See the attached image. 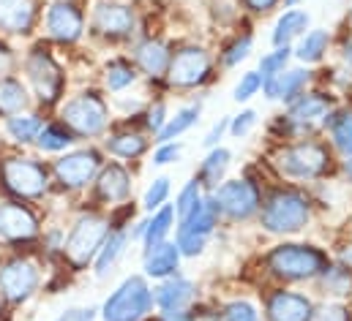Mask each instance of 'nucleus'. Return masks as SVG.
<instances>
[{"mask_svg": "<svg viewBox=\"0 0 352 321\" xmlns=\"http://www.w3.org/2000/svg\"><path fill=\"white\" fill-rule=\"evenodd\" d=\"M216 215H219V210H216V202L210 196V199H202V204L188 218L180 221V229H177V250H180V256L202 253L208 235L216 226Z\"/></svg>", "mask_w": 352, "mask_h": 321, "instance_id": "obj_14", "label": "nucleus"}, {"mask_svg": "<svg viewBox=\"0 0 352 321\" xmlns=\"http://www.w3.org/2000/svg\"><path fill=\"white\" fill-rule=\"evenodd\" d=\"M265 264L276 278L309 281L322 275V270L328 267V256L311 245H278L267 253Z\"/></svg>", "mask_w": 352, "mask_h": 321, "instance_id": "obj_10", "label": "nucleus"}, {"mask_svg": "<svg viewBox=\"0 0 352 321\" xmlns=\"http://www.w3.org/2000/svg\"><path fill=\"white\" fill-rule=\"evenodd\" d=\"M177 156H180V145L164 142V145H159V150L153 153V163H156V166H167V163L177 160Z\"/></svg>", "mask_w": 352, "mask_h": 321, "instance_id": "obj_47", "label": "nucleus"}, {"mask_svg": "<svg viewBox=\"0 0 352 321\" xmlns=\"http://www.w3.org/2000/svg\"><path fill=\"white\" fill-rule=\"evenodd\" d=\"M213 202H216L219 213L241 221V218H249L252 213H257L260 191L249 180H230L213 191Z\"/></svg>", "mask_w": 352, "mask_h": 321, "instance_id": "obj_17", "label": "nucleus"}, {"mask_svg": "<svg viewBox=\"0 0 352 321\" xmlns=\"http://www.w3.org/2000/svg\"><path fill=\"white\" fill-rule=\"evenodd\" d=\"M126 245H129V232H126L123 226H112L109 235H107V240L101 242L96 259H93V267H90L98 281H104V278L115 270V264H118L120 256L126 253Z\"/></svg>", "mask_w": 352, "mask_h": 321, "instance_id": "obj_22", "label": "nucleus"}, {"mask_svg": "<svg viewBox=\"0 0 352 321\" xmlns=\"http://www.w3.org/2000/svg\"><path fill=\"white\" fill-rule=\"evenodd\" d=\"M221 321H260V316H257V308L252 302L238 300L221 311Z\"/></svg>", "mask_w": 352, "mask_h": 321, "instance_id": "obj_40", "label": "nucleus"}, {"mask_svg": "<svg viewBox=\"0 0 352 321\" xmlns=\"http://www.w3.org/2000/svg\"><path fill=\"white\" fill-rule=\"evenodd\" d=\"M41 218L30 202L0 196V245L11 250H28L41 237Z\"/></svg>", "mask_w": 352, "mask_h": 321, "instance_id": "obj_9", "label": "nucleus"}, {"mask_svg": "<svg viewBox=\"0 0 352 321\" xmlns=\"http://www.w3.org/2000/svg\"><path fill=\"white\" fill-rule=\"evenodd\" d=\"M137 14L131 5L118 0H96L88 16V30L104 41H126L134 36Z\"/></svg>", "mask_w": 352, "mask_h": 321, "instance_id": "obj_13", "label": "nucleus"}, {"mask_svg": "<svg viewBox=\"0 0 352 321\" xmlns=\"http://www.w3.org/2000/svg\"><path fill=\"white\" fill-rule=\"evenodd\" d=\"M344 55H347V60H350V63H352V41H350V44H347V49H344Z\"/></svg>", "mask_w": 352, "mask_h": 321, "instance_id": "obj_55", "label": "nucleus"}, {"mask_svg": "<svg viewBox=\"0 0 352 321\" xmlns=\"http://www.w3.org/2000/svg\"><path fill=\"white\" fill-rule=\"evenodd\" d=\"M177 261H180V250H177L175 242H162L156 245L153 250L145 253V278H156V281H164V278H173L177 270Z\"/></svg>", "mask_w": 352, "mask_h": 321, "instance_id": "obj_29", "label": "nucleus"}, {"mask_svg": "<svg viewBox=\"0 0 352 321\" xmlns=\"http://www.w3.org/2000/svg\"><path fill=\"white\" fill-rule=\"evenodd\" d=\"M52 191L50 163L30 153H0V196L19 202H41Z\"/></svg>", "mask_w": 352, "mask_h": 321, "instance_id": "obj_2", "label": "nucleus"}, {"mask_svg": "<svg viewBox=\"0 0 352 321\" xmlns=\"http://www.w3.org/2000/svg\"><path fill=\"white\" fill-rule=\"evenodd\" d=\"M148 128L153 131V134H159L162 128H164V123H167V106L164 104H156V106H151L148 109Z\"/></svg>", "mask_w": 352, "mask_h": 321, "instance_id": "obj_48", "label": "nucleus"}, {"mask_svg": "<svg viewBox=\"0 0 352 321\" xmlns=\"http://www.w3.org/2000/svg\"><path fill=\"white\" fill-rule=\"evenodd\" d=\"M344 171H347V177H350V182H352V156L347 158V163H344Z\"/></svg>", "mask_w": 352, "mask_h": 321, "instance_id": "obj_52", "label": "nucleus"}, {"mask_svg": "<svg viewBox=\"0 0 352 321\" xmlns=\"http://www.w3.org/2000/svg\"><path fill=\"white\" fill-rule=\"evenodd\" d=\"M77 145V139L72 136V131L60 123V120H47L44 128L38 131L33 147L38 150V156H60L66 150H72Z\"/></svg>", "mask_w": 352, "mask_h": 321, "instance_id": "obj_28", "label": "nucleus"}, {"mask_svg": "<svg viewBox=\"0 0 352 321\" xmlns=\"http://www.w3.org/2000/svg\"><path fill=\"white\" fill-rule=\"evenodd\" d=\"M112 229V221L101 213V210H85L80 213L69 229H66V237H63V250H60V259L63 264L72 270V272H85L93 267V259L101 248V242L107 240Z\"/></svg>", "mask_w": 352, "mask_h": 321, "instance_id": "obj_4", "label": "nucleus"}, {"mask_svg": "<svg viewBox=\"0 0 352 321\" xmlns=\"http://www.w3.org/2000/svg\"><path fill=\"white\" fill-rule=\"evenodd\" d=\"M11 74H19V55L8 44V38L0 36V80L3 77H11Z\"/></svg>", "mask_w": 352, "mask_h": 321, "instance_id": "obj_42", "label": "nucleus"}, {"mask_svg": "<svg viewBox=\"0 0 352 321\" xmlns=\"http://www.w3.org/2000/svg\"><path fill=\"white\" fill-rule=\"evenodd\" d=\"M260 87H263V74L260 71H249L243 80L235 84V101H249L252 95H257L260 93Z\"/></svg>", "mask_w": 352, "mask_h": 321, "instance_id": "obj_44", "label": "nucleus"}, {"mask_svg": "<svg viewBox=\"0 0 352 321\" xmlns=\"http://www.w3.org/2000/svg\"><path fill=\"white\" fill-rule=\"evenodd\" d=\"M6 311H8V305H6V300H3V294H0V319L6 316Z\"/></svg>", "mask_w": 352, "mask_h": 321, "instance_id": "obj_53", "label": "nucleus"}, {"mask_svg": "<svg viewBox=\"0 0 352 321\" xmlns=\"http://www.w3.org/2000/svg\"><path fill=\"white\" fill-rule=\"evenodd\" d=\"M328 44H331L328 30H311V33H306V36L300 38L295 55H298V60H303V63H317V60H322V55L328 52Z\"/></svg>", "mask_w": 352, "mask_h": 321, "instance_id": "obj_33", "label": "nucleus"}, {"mask_svg": "<svg viewBox=\"0 0 352 321\" xmlns=\"http://www.w3.org/2000/svg\"><path fill=\"white\" fill-rule=\"evenodd\" d=\"M306 27H309V14L306 11H287L273 25V36L270 38H273L276 47H289Z\"/></svg>", "mask_w": 352, "mask_h": 321, "instance_id": "obj_31", "label": "nucleus"}, {"mask_svg": "<svg viewBox=\"0 0 352 321\" xmlns=\"http://www.w3.org/2000/svg\"><path fill=\"white\" fill-rule=\"evenodd\" d=\"M101 150L118 160H137L140 156H145L148 139L140 131H107Z\"/></svg>", "mask_w": 352, "mask_h": 321, "instance_id": "obj_24", "label": "nucleus"}, {"mask_svg": "<svg viewBox=\"0 0 352 321\" xmlns=\"http://www.w3.org/2000/svg\"><path fill=\"white\" fill-rule=\"evenodd\" d=\"M41 283H44V270L33 256L14 250L0 259V294L8 308L28 305L41 292Z\"/></svg>", "mask_w": 352, "mask_h": 321, "instance_id": "obj_6", "label": "nucleus"}, {"mask_svg": "<svg viewBox=\"0 0 352 321\" xmlns=\"http://www.w3.org/2000/svg\"><path fill=\"white\" fill-rule=\"evenodd\" d=\"M153 308V292L145 275L123 278L101 302L98 316L101 321H142Z\"/></svg>", "mask_w": 352, "mask_h": 321, "instance_id": "obj_7", "label": "nucleus"}, {"mask_svg": "<svg viewBox=\"0 0 352 321\" xmlns=\"http://www.w3.org/2000/svg\"><path fill=\"white\" fill-rule=\"evenodd\" d=\"M306 82H309L306 69H292V71H281V74H273V77H263V90L270 101H276V98L292 101V98L300 95Z\"/></svg>", "mask_w": 352, "mask_h": 321, "instance_id": "obj_27", "label": "nucleus"}, {"mask_svg": "<svg viewBox=\"0 0 352 321\" xmlns=\"http://www.w3.org/2000/svg\"><path fill=\"white\" fill-rule=\"evenodd\" d=\"M309 321H352V316L344 305L331 302V305L314 308V311H311V316H309Z\"/></svg>", "mask_w": 352, "mask_h": 321, "instance_id": "obj_45", "label": "nucleus"}, {"mask_svg": "<svg viewBox=\"0 0 352 321\" xmlns=\"http://www.w3.org/2000/svg\"><path fill=\"white\" fill-rule=\"evenodd\" d=\"M137 82V66L126 58H112L104 63V90L107 93H123Z\"/></svg>", "mask_w": 352, "mask_h": 321, "instance_id": "obj_30", "label": "nucleus"}, {"mask_svg": "<svg viewBox=\"0 0 352 321\" xmlns=\"http://www.w3.org/2000/svg\"><path fill=\"white\" fill-rule=\"evenodd\" d=\"M249 52H252V36H243V38H235L230 47H227V52H224V66H238L241 60H246L249 58Z\"/></svg>", "mask_w": 352, "mask_h": 321, "instance_id": "obj_43", "label": "nucleus"}, {"mask_svg": "<svg viewBox=\"0 0 352 321\" xmlns=\"http://www.w3.org/2000/svg\"><path fill=\"white\" fill-rule=\"evenodd\" d=\"M191 300H194V283L186 281V278H164L153 289V302L159 305L162 313L183 311Z\"/></svg>", "mask_w": 352, "mask_h": 321, "instance_id": "obj_23", "label": "nucleus"}, {"mask_svg": "<svg viewBox=\"0 0 352 321\" xmlns=\"http://www.w3.org/2000/svg\"><path fill=\"white\" fill-rule=\"evenodd\" d=\"M331 166V153L320 142H298L276 153V169L292 180H314L322 177Z\"/></svg>", "mask_w": 352, "mask_h": 321, "instance_id": "obj_12", "label": "nucleus"}, {"mask_svg": "<svg viewBox=\"0 0 352 321\" xmlns=\"http://www.w3.org/2000/svg\"><path fill=\"white\" fill-rule=\"evenodd\" d=\"M173 221H175V210L173 207H159L156 215L151 221H145V232H142V245H145V253L153 250L156 245L167 242V235L173 229Z\"/></svg>", "mask_w": 352, "mask_h": 321, "instance_id": "obj_32", "label": "nucleus"}, {"mask_svg": "<svg viewBox=\"0 0 352 321\" xmlns=\"http://www.w3.org/2000/svg\"><path fill=\"white\" fill-rule=\"evenodd\" d=\"M257 126V112L254 109H246V112H241L232 123H230V131L241 139V136H246V134H252V128Z\"/></svg>", "mask_w": 352, "mask_h": 321, "instance_id": "obj_46", "label": "nucleus"}, {"mask_svg": "<svg viewBox=\"0 0 352 321\" xmlns=\"http://www.w3.org/2000/svg\"><path fill=\"white\" fill-rule=\"evenodd\" d=\"M227 128H230V120H227V117H224V120H219V123H216V126L210 128V134L205 136V145H208V147L219 145V139H221V134H224Z\"/></svg>", "mask_w": 352, "mask_h": 321, "instance_id": "obj_49", "label": "nucleus"}, {"mask_svg": "<svg viewBox=\"0 0 352 321\" xmlns=\"http://www.w3.org/2000/svg\"><path fill=\"white\" fill-rule=\"evenodd\" d=\"M131 188H134V180H131V171L126 169L123 160H104L101 171L96 174V182H93V193L101 204L107 207H120L129 202L131 196Z\"/></svg>", "mask_w": 352, "mask_h": 321, "instance_id": "obj_16", "label": "nucleus"}, {"mask_svg": "<svg viewBox=\"0 0 352 321\" xmlns=\"http://www.w3.org/2000/svg\"><path fill=\"white\" fill-rule=\"evenodd\" d=\"M38 27L47 44L74 47L88 33V14L77 0H52L50 5H44Z\"/></svg>", "mask_w": 352, "mask_h": 321, "instance_id": "obj_8", "label": "nucleus"}, {"mask_svg": "<svg viewBox=\"0 0 352 321\" xmlns=\"http://www.w3.org/2000/svg\"><path fill=\"white\" fill-rule=\"evenodd\" d=\"M167 196H170V177H156L151 182V188L145 191V196H142V207L148 213H156L159 207H164Z\"/></svg>", "mask_w": 352, "mask_h": 321, "instance_id": "obj_38", "label": "nucleus"}, {"mask_svg": "<svg viewBox=\"0 0 352 321\" xmlns=\"http://www.w3.org/2000/svg\"><path fill=\"white\" fill-rule=\"evenodd\" d=\"M19 77L28 84L30 90V98H33V106L36 109H58L60 101L66 98V90H69V77H66V69L60 66L58 55L52 52V44L47 41H38L33 44L22 58H19Z\"/></svg>", "mask_w": 352, "mask_h": 321, "instance_id": "obj_1", "label": "nucleus"}, {"mask_svg": "<svg viewBox=\"0 0 352 321\" xmlns=\"http://www.w3.org/2000/svg\"><path fill=\"white\" fill-rule=\"evenodd\" d=\"M284 3H287V5H292V3H298V0H284Z\"/></svg>", "mask_w": 352, "mask_h": 321, "instance_id": "obj_56", "label": "nucleus"}, {"mask_svg": "<svg viewBox=\"0 0 352 321\" xmlns=\"http://www.w3.org/2000/svg\"><path fill=\"white\" fill-rule=\"evenodd\" d=\"M55 321H72V311H66L63 316H58V319H55Z\"/></svg>", "mask_w": 352, "mask_h": 321, "instance_id": "obj_54", "label": "nucleus"}, {"mask_svg": "<svg viewBox=\"0 0 352 321\" xmlns=\"http://www.w3.org/2000/svg\"><path fill=\"white\" fill-rule=\"evenodd\" d=\"M58 120L72 131L77 142H93L107 136L109 131V104L101 95V90H80L74 95H66L58 106Z\"/></svg>", "mask_w": 352, "mask_h": 321, "instance_id": "obj_3", "label": "nucleus"}, {"mask_svg": "<svg viewBox=\"0 0 352 321\" xmlns=\"http://www.w3.org/2000/svg\"><path fill=\"white\" fill-rule=\"evenodd\" d=\"M28 109H33V98H30V90L22 82V77L19 74L3 77L0 80V120L14 117Z\"/></svg>", "mask_w": 352, "mask_h": 321, "instance_id": "obj_25", "label": "nucleus"}, {"mask_svg": "<svg viewBox=\"0 0 352 321\" xmlns=\"http://www.w3.org/2000/svg\"><path fill=\"white\" fill-rule=\"evenodd\" d=\"M170 84L175 87H197L210 77V55L202 47H183L170 58L167 69Z\"/></svg>", "mask_w": 352, "mask_h": 321, "instance_id": "obj_18", "label": "nucleus"}, {"mask_svg": "<svg viewBox=\"0 0 352 321\" xmlns=\"http://www.w3.org/2000/svg\"><path fill=\"white\" fill-rule=\"evenodd\" d=\"M104 166V150L96 145H82V147H72L50 163L52 171V188H60L66 193H82L93 188L96 174Z\"/></svg>", "mask_w": 352, "mask_h": 321, "instance_id": "obj_5", "label": "nucleus"}, {"mask_svg": "<svg viewBox=\"0 0 352 321\" xmlns=\"http://www.w3.org/2000/svg\"><path fill=\"white\" fill-rule=\"evenodd\" d=\"M197 117H199V104H197V106H183L175 117H170V120L164 123V128L156 134V142H159V145L173 142L175 136H180L183 131H188V128L197 123Z\"/></svg>", "mask_w": 352, "mask_h": 321, "instance_id": "obj_34", "label": "nucleus"}, {"mask_svg": "<svg viewBox=\"0 0 352 321\" xmlns=\"http://www.w3.org/2000/svg\"><path fill=\"white\" fill-rule=\"evenodd\" d=\"M331 115V98H325L322 93H309L300 95L292 106H289V123L298 128H309L320 120H325Z\"/></svg>", "mask_w": 352, "mask_h": 321, "instance_id": "obj_26", "label": "nucleus"}, {"mask_svg": "<svg viewBox=\"0 0 352 321\" xmlns=\"http://www.w3.org/2000/svg\"><path fill=\"white\" fill-rule=\"evenodd\" d=\"M243 3H246L252 11H267V8H270L276 0H243Z\"/></svg>", "mask_w": 352, "mask_h": 321, "instance_id": "obj_50", "label": "nucleus"}, {"mask_svg": "<svg viewBox=\"0 0 352 321\" xmlns=\"http://www.w3.org/2000/svg\"><path fill=\"white\" fill-rule=\"evenodd\" d=\"M230 150H224V147H216L208 158L202 160V180L208 182V185H219V180L224 177V171H227V166H230Z\"/></svg>", "mask_w": 352, "mask_h": 321, "instance_id": "obj_37", "label": "nucleus"}, {"mask_svg": "<svg viewBox=\"0 0 352 321\" xmlns=\"http://www.w3.org/2000/svg\"><path fill=\"white\" fill-rule=\"evenodd\" d=\"M131 55H134V66H137L145 77H151V80L164 77L167 69H170V52H167L164 41H159V38H145V41H140Z\"/></svg>", "mask_w": 352, "mask_h": 321, "instance_id": "obj_21", "label": "nucleus"}, {"mask_svg": "<svg viewBox=\"0 0 352 321\" xmlns=\"http://www.w3.org/2000/svg\"><path fill=\"white\" fill-rule=\"evenodd\" d=\"M314 311L311 300L295 292H276L267 300V319L270 321H309Z\"/></svg>", "mask_w": 352, "mask_h": 321, "instance_id": "obj_20", "label": "nucleus"}, {"mask_svg": "<svg viewBox=\"0 0 352 321\" xmlns=\"http://www.w3.org/2000/svg\"><path fill=\"white\" fill-rule=\"evenodd\" d=\"M202 204V193H199V182L197 180H191L183 191H180V196H177V207H175V213H177V218L183 221V218H188L197 207Z\"/></svg>", "mask_w": 352, "mask_h": 321, "instance_id": "obj_39", "label": "nucleus"}, {"mask_svg": "<svg viewBox=\"0 0 352 321\" xmlns=\"http://www.w3.org/2000/svg\"><path fill=\"white\" fill-rule=\"evenodd\" d=\"M325 126L331 128V136H333V145L352 156V112H336V115H328L325 117Z\"/></svg>", "mask_w": 352, "mask_h": 321, "instance_id": "obj_35", "label": "nucleus"}, {"mask_svg": "<svg viewBox=\"0 0 352 321\" xmlns=\"http://www.w3.org/2000/svg\"><path fill=\"white\" fill-rule=\"evenodd\" d=\"M44 123L47 120H44V112L41 109H28V112H19L14 117L0 120V131H3L6 142H11L14 147L25 150V147H30L36 142L38 131L44 128Z\"/></svg>", "mask_w": 352, "mask_h": 321, "instance_id": "obj_19", "label": "nucleus"}, {"mask_svg": "<svg viewBox=\"0 0 352 321\" xmlns=\"http://www.w3.org/2000/svg\"><path fill=\"white\" fill-rule=\"evenodd\" d=\"M41 0H0V36L30 38L41 22Z\"/></svg>", "mask_w": 352, "mask_h": 321, "instance_id": "obj_15", "label": "nucleus"}, {"mask_svg": "<svg viewBox=\"0 0 352 321\" xmlns=\"http://www.w3.org/2000/svg\"><path fill=\"white\" fill-rule=\"evenodd\" d=\"M309 199L298 191H276L263 207V226L273 235H292L309 224Z\"/></svg>", "mask_w": 352, "mask_h": 321, "instance_id": "obj_11", "label": "nucleus"}, {"mask_svg": "<svg viewBox=\"0 0 352 321\" xmlns=\"http://www.w3.org/2000/svg\"><path fill=\"white\" fill-rule=\"evenodd\" d=\"M289 55H292V49H289V47H278L276 52L265 55L263 63H260V71H263V77L281 74V71H284V66H287V60H289Z\"/></svg>", "mask_w": 352, "mask_h": 321, "instance_id": "obj_41", "label": "nucleus"}, {"mask_svg": "<svg viewBox=\"0 0 352 321\" xmlns=\"http://www.w3.org/2000/svg\"><path fill=\"white\" fill-rule=\"evenodd\" d=\"M320 281H322V289H325L328 294H336V297L352 294V272L347 267H331V264H328V267L322 270Z\"/></svg>", "mask_w": 352, "mask_h": 321, "instance_id": "obj_36", "label": "nucleus"}, {"mask_svg": "<svg viewBox=\"0 0 352 321\" xmlns=\"http://www.w3.org/2000/svg\"><path fill=\"white\" fill-rule=\"evenodd\" d=\"M162 321H194L186 311H173V313H162Z\"/></svg>", "mask_w": 352, "mask_h": 321, "instance_id": "obj_51", "label": "nucleus"}]
</instances>
